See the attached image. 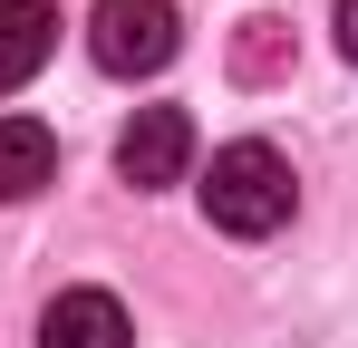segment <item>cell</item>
<instances>
[{"instance_id": "cell-1", "label": "cell", "mask_w": 358, "mask_h": 348, "mask_svg": "<svg viewBox=\"0 0 358 348\" xmlns=\"http://www.w3.org/2000/svg\"><path fill=\"white\" fill-rule=\"evenodd\" d=\"M291 203H300L291 155H281V145H262V136L223 145V155H213V174H203V213H213V232H233V242L281 232V223H291Z\"/></svg>"}, {"instance_id": "cell-2", "label": "cell", "mask_w": 358, "mask_h": 348, "mask_svg": "<svg viewBox=\"0 0 358 348\" xmlns=\"http://www.w3.org/2000/svg\"><path fill=\"white\" fill-rule=\"evenodd\" d=\"M87 49H97L107 78H155L184 49V20H175V0H97L87 10Z\"/></svg>"}, {"instance_id": "cell-3", "label": "cell", "mask_w": 358, "mask_h": 348, "mask_svg": "<svg viewBox=\"0 0 358 348\" xmlns=\"http://www.w3.org/2000/svg\"><path fill=\"white\" fill-rule=\"evenodd\" d=\"M184 165H194V116L184 107H136L117 136V174L136 184V194H165V184H184Z\"/></svg>"}, {"instance_id": "cell-4", "label": "cell", "mask_w": 358, "mask_h": 348, "mask_svg": "<svg viewBox=\"0 0 358 348\" xmlns=\"http://www.w3.org/2000/svg\"><path fill=\"white\" fill-rule=\"evenodd\" d=\"M39 348H136L117 290H59L39 310Z\"/></svg>"}, {"instance_id": "cell-5", "label": "cell", "mask_w": 358, "mask_h": 348, "mask_svg": "<svg viewBox=\"0 0 358 348\" xmlns=\"http://www.w3.org/2000/svg\"><path fill=\"white\" fill-rule=\"evenodd\" d=\"M59 49V0H0V97L29 87Z\"/></svg>"}, {"instance_id": "cell-6", "label": "cell", "mask_w": 358, "mask_h": 348, "mask_svg": "<svg viewBox=\"0 0 358 348\" xmlns=\"http://www.w3.org/2000/svg\"><path fill=\"white\" fill-rule=\"evenodd\" d=\"M59 174V136L39 116H0V203H29Z\"/></svg>"}, {"instance_id": "cell-7", "label": "cell", "mask_w": 358, "mask_h": 348, "mask_svg": "<svg viewBox=\"0 0 358 348\" xmlns=\"http://www.w3.org/2000/svg\"><path fill=\"white\" fill-rule=\"evenodd\" d=\"M281 68V20H242V78H271Z\"/></svg>"}, {"instance_id": "cell-8", "label": "cell", "mask_w": 358, "mask_h": 348, "mask_svg": "<svg viewBox=\"0 0 358 348\" xmlns=\"http://www.w3.org/2000/svg\"><path fill=\"white\" fill-rule=\"evenodd\" d=\"M339 58L358 68V0H339Z\"/></svg>"}]
</instances>
